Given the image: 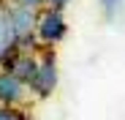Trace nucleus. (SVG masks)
I'll list each match as a JSON object with an SVG mask.
<instances>
[{"label": "nucleus", "instance_id": "nucleus-9", "mask_svg": "<svg viewBox=\"0 0 125 120\" xmlns=\"http://www.w3.org/2000/svg\"><path fill=\"white\" fill-rule=\"evenodd\" d=\"M14 6H22V8H33V11H41L46 8V0H8Z\"/></svg>", "mask_w": 125, "mask_h": 120}, {"label": "nucleus", "instance_id": "nucleus-8", "mask_svg": "<svg viewBox=\"0 0 125 120\" xmlns=\"http://www.w3.org/2000/svg\"><path fill=\"white\" fill-rule=\"evenodd\" d=\"M0 120H30V115L16 107H0Z\"/></svg>", "mask_w": 125, "mask_h": 120}, {"label": "nucleus", "instance_id": "nucleus-7", "mask_svg": "<svg viewBox=\"0 0 125 120\" xmlns=\"http://www.w3.org/2000/svg\"><path fill=\"white\" fill-rule=\"evenodd\" d=\"M98 8H101L103 19L112 22V25L125 19V0H98Z\"/></svg>", "mask_w": 125, "mask_h": 120}, {"label": "nucleus", "instance_id": "nucleus-4", "mask_svg": "<svg viewBox=\"0 0 125 120\" xmlns=\"http://www.w3.org/2000/svg\"><path fill=\"white\" fill-rule=\"evenodd\" d=\"M19 52V38L14 30V19H11V3L0 0V68Z\"/></svg>", "mask_w": 125, "mask_h": 120}, {"label": "nucleus", "instance_id": "nucleus-10", "mask_svg": "<svg viewBox=\"0 0 125 120\" xmlns=\"http://www.w3.org/2000/svg\"><path fill=\"white\" fill-rule=\"evenodd\" d=\"M71 3H73V0H46V6L49 8H57V11H65Z\"/></svg>", "mask_w": 125, "mask_h": 120}, {"label": "nucleus", "instance_id": "nucleus-5", "mask_svg": "<svg viewBox=\"0 0 125 120\" xmlns=\"http://www.w3.org/2000/svg\"><path fill=\"white\" fill-rule=\"evenodd\" d=\"M27 98H30L27 85L19 82L11 71L0 68V107H16V109H25Z\"/></svg>", "mask_w": 125, "mask_h": 120}, {"label": "nucleus", "instance_id": "nucleus-3", "mask_svg": "<svg viewBox=\"0 0 125 120\" xmlns=\"http://www.w3.org/2000/svg\"><path fill=\"white\" fill-rule=\"evenodd\" d=\"M11 19H14V30H16V38H19V49L33 52V49L38 47V38H35L38 11L22 8V6H14V3H11Z\"/></svg>", "mask_w": 125, "mask_h": 120}, {"label": "nucleus", "instance_id": "nucleus-2", "mask_svg": "<svg viewBox=\"0 0 125 120\" xmlns=\"http://www.w3.org/2000/svg\"><path fill=\"white\" fill-rule=\"evenodd\" d=\"M68 36V22H65V14L57 11V8H41L38 11V25H35V38L41 47H54L60 44L62 38Z\"/></svg>", "mask_w": 125, "mask_h": 120}, {"label": "nucleus", "instance_id": "nucleus-6", "mask_svg": "<svg viewBox=\"0 0 125 120\" xmlns=\"http://www.w3.org/2000/svg\"><path fill=\"white\" fill-rule=\"evenodd\" d=\"M6 71H11L19 82H25V85H30L33 82V76H35V71H38V55L35 52H25V49H19L8 63L3 66Z\"/></svg>", "mask_w": 125, "mask_h": 120}, {"label": "nucleus", "instance_id": "nucleus-1", "mask_svg": "<svg viewBox=\"0 0 125 120\" xmlns=\"http://www.w3.org/2000/svg\"><path fill=\"white\" fill-rule=\"evenodd\" d=\"M57 79H60L57 57H54V52L49 47H44L41 55H38V71L33 76V82L27 85V90H30L33 98H49L54 93V87H57Z\"/></svg>", "mask_w": 125, "mask_h": 120}]
</instances>
